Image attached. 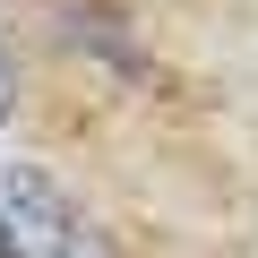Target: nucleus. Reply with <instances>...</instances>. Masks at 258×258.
Returning <instances> with one entry per match:
<instances>
[{
	"mask_svg": "<svg viewBox=\"0 0 258 258\" xmlns=\"http://www.w3.org/2000/svg\"><path fill=\"white\" fill-rule=\"evenodd\" d=\"M9 95H18V78H9V52H0V112H9Z\"/></svg>",
	"mask_w": 258,
	"mask_h": 258,
	"instance_id": "nucleus-2",
	"label": "nucleus"
},
{
	"mask_svg": "<svg viewBox=\"0 0 258 258\" xmlns=\"http://www.w3.org/2000/svg\"><path fill=\"white\" fill-rule=\"evenodd\" d=\"M0 249L9 258H112L95 215L35 155H0Z\"/></svg>",
	"mask_w": 258,
	"mask_h": 258,
	"instance_id": "nucleus-1",
	"label": "nucleus"
}]
</instances>
